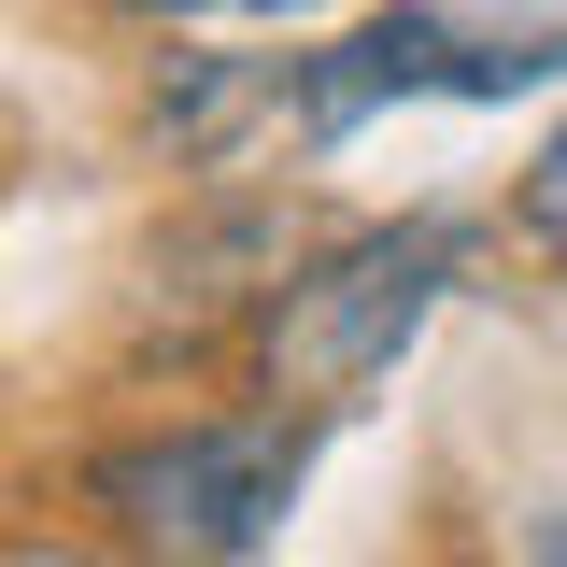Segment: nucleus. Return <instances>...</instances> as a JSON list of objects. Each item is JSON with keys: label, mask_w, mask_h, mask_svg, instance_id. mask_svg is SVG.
I'll return each mask as SVG.
<instances>
[{"label": "nucleus", "mask_w": 567, "mask_h": 567, "mask_svg": "<svg viewBox=\"0 0 567 567\" xmlns=\"http://www.w3.org/2000/svg\"><path fill=\"white\" fill-rule=\"evenodd\" d=\"M142 14H298V0H142Z\"/></svg>", "instance_id": "5"}, {"label": "nucleus", "mask_w": 567, "mask_h": 567, "mask_svg": "<svg viewBox=\"0 0 567 567\" xmlns=\"http://www.w3.org/2000/svg\"><path fill=\"white\" fill-rule=\"evenodd\" d=\"M525 227H539V241L567 256V128L539 142V171H525Z\"/></svg>", "instance_id": "4"}, {"label": "nucleus", "mask_w": 567, "mask_h": 567, "mask_svg": "<svg viewBox=\"0 0 567 567\" xmlns=\"http://www.w3.org/2000/svg\"><path fill=\"white\" fill-rule=\"evenodd\" d=\"M425 85H468V43H454L440 14H383V29H354V43H327V58H298V114L341 142L354 114L425 100Z\"/></svg>", "instance_id": "3"}, {"label": "nucleus", "mask_w": 567, "mask_h": 567, "mask_svg": "<svg viewBox=\"0 0 567 567\" xmlns=\"http://www.w3.org/2000/svg\"><path fill=\"white\" fill-rule=\"evenodd\" d=\"M440 270H454L440 227H369V241H341L327 270H298L270 298V398H354V383L425 327Z\"/></svg>", "instance_id": "2"}, {"label": "nucleus", "mask_w": 567, "mask_h": 567, "mask_svg": "<svg viewBox=\"0 0 567 567\" xmlns=\"http://www.w3.org/2000/svg\"><path fill=\"white\" fill-rule=\"evenodd\" d=\"M284 483H298V440H284V425H171V440L100 454V511L128 525L142 554H171V567L256 554Z\"/></svg>", "instance_id": "1"}]
</instances>
